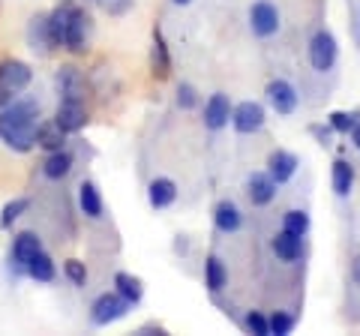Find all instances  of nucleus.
I'll use <instances>...</instances> for the list:
<instances>
[{"label": "nucleus", "instance_id": "32", "mask_svg": "<svg viewBox=\"0 0 360 336\" xmlns=\"http://www.w3.org/2000/svg\"><path fill=\"white\" fill-rule=\"evenodd\" d=\"M243 328L255 333V336H270V328H267V316L264 312H258V309H250L243 316Z\"/></svg>", "mask_w": 360, "mask_h": 336}, {"label": "nucleus", "instance_id": "19", "mask_svg": "<svg viewBox=\"0 0 360 336\" xmlns=\"http://www.w3.org/2000/svg\"><path fill=\"white\" fill-rule=\"evenodd\" d=\"M78 207H82V214L87 219H99L105 214V201H103V193L96 189L94 181H84L78 186Z\"/></svg>", "mask_w": 360, "mask_h": 336}, {"label": "nucleus", "instance_id": "20", "mask_svg": "<svg viewBox=\"0 0 360 336\" xmlns=\"http://www.w3.org/2000/svg\"><path fill=\"white\" fill-rule=\"evenodd\" d=\"M72 165H75L72 153L66 150V148H60V150H51L49 156H45V162H42V174L49 177V181H63V177L72 172Z\"/></svg>", "mask_w": 360, "mask_h": 336}, {"label": "nucleus", "instance_id": "23", "mask_svg": "<svg viewBox=\"0 0 360 336\" xmlns=\"http://www.w3.org/2000/svg\"><path fill=\"white\" fill-rule=\"evenodd\" d=\"M205 285L210 295H219V291L229 285V267H225V261L219 259V255H207L205 261Z\"/></svg>", "mask_w": 360, "mask_h": 336}, {"label": "nucleus", "instance_id": "21", "mask_svg": "<svg viewBox=\"0 0 360 336\" xmlns=\"http://www.w3.org/2000/svg\"><path fill=\"white\" fill-rule=\"evenodd\" d=\"M150 70L156 78H168L172 72V54H168V46H165V37L160 27H153V46H150Z\"/></svg>", "mask_w": 360, "mask_h": 336}, {"label": "nucleus", "instance_id": "38", "mask_svg": "<svg viewBox=\"0 0 360 336\" xmlns=\"http://www.w3.org/2000/svg\"><path fill=\"white\" fill-rule=\"evenodd\" d=\"M348 136H352V144H354V148L360 150V120L354 123V129H352V132H348Z\"/></svg>", "mask_w": 360, "mask_h": 336}, {"label": "nucleus", "instance_id": "27", "mask_svg": "<svg viewBox=\"0 0 360 336\" xmlns=\"http://www.w3.org/2000/svg\"><path fill=\"white\" fill-rule=\"evenodd\" d=\"M30 210V198H13L0 210V228H13V222L21 219Z\"/></svg>", "mask_w": 360, "mask_h": 336}, {"label": "nucleus", "instance_id": "30", "mask_svg": "<svg viewBox=\"0 0 360 336\" xmlns=\"http://www.w3.org/2000/svg\"><path fill=\"white\" fill-rule=\"evenodd\" d=\"M295 324H297V318L291 316V312H283V309H276L274 316L267 318L270 333H276V336H288L291 330H295Z\"/></svg>", "mask_w": 360, "mask_h": 336}, {"label": "nucleus", "instance_id": "34", "mask_svg": "<svg viewBox=\"0 0 360 336\" xmlns=\"http://www.w3.org/2000/svg\"><path fill=\"white\" fill-rule=\"evenodd\" d=\"M96 4L108 15H127L129 9H132V0H96Z\"/></svg>", "mask_w": 360, "mask_h": 336}, {"label": "nucleus", "instance_id": "4", "mask_svg": "<svg viewBox=\"0 0 360 336\" xmlns=\"http://www.w3.org/2000/svg\"><path fill=\"white\" fill-rule=\"evenodd\" d=\"M129 309L132 306L117 295V291H105V295H99L94 304H90V324H96V328H108V324L120 321Z\"/></svg>", "mask_w": 360, "mask_h": 336}, {"label": "nucleus", "instance_id": "6", "mask_svg": "<svg viewBox=\"0 0 360 336\" xmlns=\"http://www.w3.org/2000/svg\"><path fill=\"white\" fill-rule=\"evenodd\" d=\"M264 105L262 103H252V99H246V103H238L231 108V127L234 132H240V136H252V132H258L264 127Z\"/></svg>", "mask_w": 360, "mask_h": 336}, {"label": "nucleus", "instance_id": "8", "mask_svg": "<svg viewBox=\"0 0 360 336\" xmlns=\"http://www.w3.org/2000/svg\"><path fill=\"white\" fill-rule=\"evenodd\" d=\"M279 9L270 4V0H258V4H252V9H250V27H252V33L255 37H262V39H267V37H274V33H279Z\"/></svg>", "mask_w": 360, "mask_h": 336}, {"label": "nucleus", "instance_id": "14", "mask_svg": "<svg viewBox=\"0 0 360 336\" xmlns=\"http://www.w3.org/2000/svg\"><path fill=\"white\" fill-rule=\"evenodd\" d=\"M58 91H60V99H70V103H84V96H87L84 75L78 72L75 66H60V72H58Z\"/></svg>", "mask_w": 360, "mask_h": 336}, {"label": "nucleus", "instance_id": "29", "mask_svg": "<svg viewBox=\"0 0 360 336\" xmlns=\"http://www.w3.org/2000/svg\"><path fill=\"white\" fill-rule=\"evenodd\" d=\"M360 120L357 111H330L328 115V127L336 132V136H348L354 129V123Z\"/></svg>", "mask_w": 360, "mask_h": 336}, {"label": "nucleus", "instance_id": "1", "mask_svg": "<svg viewBox=\"0 0 360 336\" xmlns=\"http://www.w3.org/2000/svg\"><path fill=\"white\" fill-rule=\"evenodd\" d=\"M39 127V103L37 99H13L0 108V141L15 153H27L37 148Z\"/></svg>", "mask_w": 360, "mask_h": 336}, {"label": "nucleus", "instance_id": "26", "mask_svg": "<svg viewBox=\"0 0 360 336\" xmlns=\"http://www.w3.org/2000/svg\"><path fill=\"white\" fill-rule=\"evenodd\" d=\"M37 148H42V150H60V148H66V132L58 127L54 120H49V123H39L37 127Z\"/></svg>", "mask_w": 360, "mask_h": 336}, {"label": "nucleus", "instance_id": "5", "mask_svg": "<svg viewBox=\"0 0 360 336\" xmlns=\"http://www.w3.org/2000/svg\"><path fill=\"white\" fill-rule=\"evenodd\" d=\"M336 58H340V46H336V37L330 30H319L315 37L309 39V63L312 70L319 72H328L333 70Z\"/></svg>", "mask_w": 360, "mask_h": 336}, {"label": "nucleus", "instance_id": "28", "mask_svg": "<svg viewBox=\"0 0 360 336\" xmlns=\"http://www.w3.org/2000/svg\"><path fill=\"white\" fill-rule=\"evenodd\" d=\"M283 228L291 231V234H300V238H307V231H309V214L307 210H297V207H291L283 214Z\"/></svg>", "mask_w": 360, "mask_h": 336}, {"label": "nucleus", "instance_id": "2", "mask_svg": "<svg viewBox=\"0 0 360 336\" xmlns=\"http://www.w3.org/2000/svg\"><path fill=\"white\" fill-rule=\"evenodd\" d=\"M49 30L58 49H66L70 54H84L90 39V15L75 4H60L49 13Z\"/></svg>", "mask_w": 360, "mask_h": 336}, {"label": "nucleus", "instance_id": "7", "mask_svg": "<svg viewBox=\"0 0 360 336\" xmlns=\"http://www.w3.org/2000/svg\"><path fill=\"white\" fill-rule=\"evenodd\" d=\"M264 93H267V103H270V108H274L276 115L288 117V115H295V111H297L300 96L295 91V84L285 82V78H274V82L267 84Z\"/></svg>", "mask_w": 360, "mask_h": 336}, {"label": "nucleus", "instance_id": "25", "mask_svg": "<svg viewBox=\"0 0 360 336\" xmlns=\"http://www.w3.org/2000/svg\"><path fill=\"white\" fill-rule=\"evenodd\" d=\"M330 183H333V193L340 198H348L354 186V165L348 160H336L333 168H330Z\"/></svg>", "mask_w": 360, "mask_h": 336}, {"label": "nucleus", "instance_id": "16", "mask_svg": "<svg viewBox=\"0 0 360 336\" xmlns=\"http://www.w3.org/2000/svg\"><path fill=\"white\" fill-rule=\"evenodd\" d=\"M213 226H217V231L222 234H234V231H240L243 226V214H240V207L234 205L231 198H222L217 207H213Z\"/></svg>", "mask_w": 360, "mask_h": 336}, {"label": "nucleus", "instance_id": "12", "mask_svg": "<svg viewBox=\"0 0 360 336\" xmlns=\"http://www.w3.org/2000/svg\"><path fill=\"white\" fill-rule=\"evenodd\" d=\"M54 123H58L66 136L84 129L87 127V108H84V103H70V99H60L58 115H54Z\"/></svg>", "mask_w": 360, "mask_h": 336}, {"label": "nucleus", "instance_id": "17", "mask_svg": "<svg viewBox=\"0 0 360 336\" xmlns=\"http://www.w3.org/2000/svg\"><path fill=\"white\" fill-rule=\"evenodd\" d=\"M270 250H274V255L279 261H285V264H295L300 255H303V238L300 234H291V231H279L274 240H270Z\"/></svg>", "mask_w": 360, "mask_h": 336}, {"label": "nucleus", "instance_id": "15", "mask_svg": "<svg viewBox=\"0 0 360 336\" xmlns=\"http://www.w3.org/2000/svg\"><path fill=\"white\" fill-rule=\"evenodd\" d=\"M39 250H42L39 234H33V231H21V234H15L13 252H9V259H13V267H15L18 273H25V264H27Z\"/></svg>", "mask_w": 360, "mask_h": 336}, {"label": "nucleus", "instance_id": "9", "mask_svg": "<svg viewBox=\"0 0 360 336\" xmlns=\"http://www.w3.org/2000/svg\"><path fill=\"white\" fill-rule=\"evenodd\" d=\"M27 46L37 54H42V58L58 51V46H54V39H51V30H49V15L39 13L27 21Z\"/></svg>", "mask_w": 360, "mask_h": 336}, {"label": "nucleus", "instance_id": "3", "mask_svg": "<svg viewBox=\"0 0 360 336\" xmlns=\"http://www.w3.org/2000/svg\"><path fill=\"white\" fill-rule=\"evenodd\" d=\"M33 82V70L25 60H0V108L9 105L13 99H18L21 91H27Z\"/></svg>", "mask_w": 360, "mask_h": 336}, {"label": "nucleus", "instance_id": "37", "mask_svg": "<svg viewBox=\"0 0 360 336\" xmlns=\"http://www.w3.org/2000/svg\"><path fill=\"white\" fill-rule=\"evenodd\" d=\"M352 283L360 285V255H354V261H352Z\"/></svg>", "mask_w": 360, "mask_h": 336}, {"label": "nucleus", "instance_id": "36", "mask_svg": "<svg viewBox=\"0 0 360 336\" xmlns=\"http://www.w3.org/2000/svg\"><path fill=\"white\" fill-rule=\"evenodd\" d=\"M139 336H168V330L162 328V324H156V321H148V324H141L139 330H135Z\"/></svg>", "mask_w": 360, "mask_h": 336}, {"label": "nucleus", "instance_id": "31", "mask_svg": "<svg viewBox=\"0 0 360 336\" xmlns=\"http://www.w3.org/2000/svg\"><path fill=\"white\" fill-rule=\"evenodd\" d=\"M63 276L70 279L75 288H84L87 285V267H84V261L82 259H66L63 261Z\"/></svg>", "mask_w": 360, "mask_h": 336}, {"label": "nucleus", "instance_id": "33", "mask_svg": "<svg viewBox=\"0 0 360 336\" xmlns=\"http://www.w3.org/2000/svg\"><path fill=\"white\" fill-rule=\"evenodd\" d=\"M195 105H198V91H195V84L180 82V84H177V108L193 111Z\"/></svg>", "mask_w": 360, "mask_h": 336}, {"label": "nucleus", "instance_id": "24", "mask_svg": "<svg viewBox=\"0 0 360 336\" xmlns=\"http://www.w3.org/2000/svg\"><path fill=\"white\" fill-rule=\"evenodd\" d=\"M115 291H117L123 300H127L129 306H135V304H139V300L144 297V283H141L139 276L120 271V273H115Z\"/></svg>", "mask_w": 360, "mask_h": 336}, {"label": "nucleus", "instance_id": "18", "mask_svg": "<svg viewBox=\"0 0 360 336\" xmlns=\"http://www.w3.org/2000/svg\"><path fill=\"white\" fill-rule=\"evenodd\" d=\"M148 201L153 210H165L177 201V183L172 177H153L148 183Z\"/></svg>", "mask_w": 360, "mask_h": 336}, {"label": "nucleus", "instance_id": "35", "mask_svg": "<svg viewBox=\"0 0 360 336\" xmlns=\"http://www.w3.org/2000/svg\"><path fill=\"white\" fill-rule=\"evenodd\" d=\"M309 136H315V138H319V144H321V148H328V144L333 141V136H336V132H333L330 127H321V123H312V127H309Z\"/></svg>", "mask_w": 360, "mask_h": 336}, {"label": "nucleus", "instance_id": "22", "mask_svg": "<svg viewBox=\"0 0 360 336\" xmlns=\"http://www.w3.org/2000/svg\"><path fill=\"white\" fill-rule=\"evenodd\" d=\"M25 276L37 279V283H54V276H58V267H54V261H51L49 252L39 250V252L25 264Z\"/></svg>", "mask_w": 360, "mask_h": 336}, {"label": "nucleus", "instance_id": "39", "mask_svg": "<svg viewBox=\"0 0 360 336\" xmlns=\"http://www.w3.org/2000/svg\"><path fill=\"white\" fill-rule=\"evenodd\" d=\"M172 4H177V6H189L193 0H172Z\"/></svg>", "mask_w": 360, "mask_h": 336}, {"label": "nucleus", "instance_id": "10", "mask_svg": "<svg viewBox=\"0 0 360 336\" xmlns=\"http://www.w3.org/2000/svg\"><path fill=\"white\" fill-rule=\"evenodd\" d=\"M231 99L225 96V93H210L207 96V103H205V127L213 129V132H219L229 127V120H231Z\"/></svg>", "mask_w": 360, "mask_h": 336}, {"label": "nucleus", "instance_id": "13", "mask_svg": "<svg viewBox=\"0 0 360 336\" xmlns=\"http://www.w3.org/2000/svg\"><path fill=\"white\" fill-rule=\"evenodd\" d=\"M297 165H300V160L291 150H274L267 156V174L276 181V186L288 183L291 177L297 174Z\"/></svg>", "mask_w": 360, "mask_h": 336}, {"label": "nucleus", "instance_id": "11", "mask_svg": "<svg viewBox=\"0 0 360 336\" xmlns=\"http://www.w3.org/2000/svg\"><path fill=\"white\" fill-rule=\"evenodd\" d=\"M246 195L255 207H267L276 198V181L267 172H252L246 177Z\"/></svg>", "mask_w": 360, "mask_h": 336}]
</instances>
